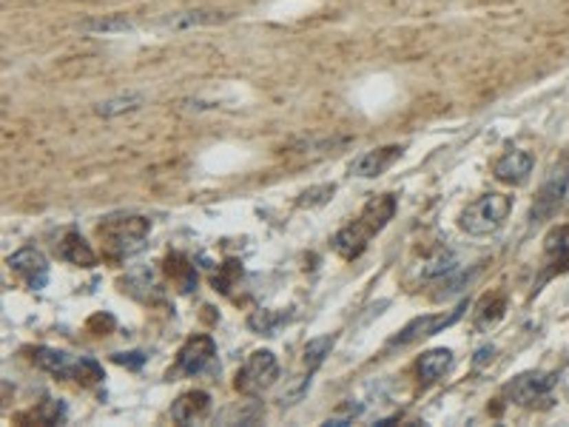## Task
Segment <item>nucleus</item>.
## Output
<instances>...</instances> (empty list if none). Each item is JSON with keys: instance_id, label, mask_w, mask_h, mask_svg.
<instances>
[{"instance_id": "f257e3e1", "label": "nucleus", "mask_w": 569, "mask_h": 427, "mask_svg": "<svg viewBox=\"0 0 569 427\" xmlns=\"http://www.w3.org/2000/svg\"><path fill=\"white\" fill-rule=\"evenodd\" d=\"M393 217H396V197L393 194L373 197L350 225H345L342 231L333 233V240H330L333 251L339 253L342 260H359L367 251L370 240L376 233H382Z\"/></svg>"}, {"instance_id": "f03ea898", "label": "nucleus", "mask_w": 569, "mask_h": 427, "mask_svg": "<svg viewBox=\"0 0 569 427\" xmlns=\"http://www.w3.org/2000/svg\"><path fill=\"white\" fill-rule=\"evenodd\" d=\"M151 233V220L145 217H109L97 225V237L103 242V253L109 260H125L137 253Z\"/></svg>"}, {"instance_id": "7ed1b4c3", "label": "nucleus", "mask_w": 569, "mask_h": 427, "mask_svg": "<svg viewBox=\"0 0 569 427\" xmlns=\"http://www.w3.org/2000/svg\"><path fill=\"white\" fill-rule=\"evenodd\" d=\"M513 211V197L507 194H484L473 200L458 217V225L470 237H490L504 222H507Z\"/></svg>"}, {"instance_id": "20e7f679", "label": "nucleus", "mask_w": 569, "mask_h": 427, "mask_svg": "<svg viewBox=\"0 0 569 427\" xmlns=\"http://www.w3.org/2000/svg\"><path fill=\"white\" fill-rule=\"evenodd\" d=\"M279 376V362L270 351H254L245 365L237 371V382L234 388L245 396H259L262 390H268Z\"/></svg>"}, {"instance_id": "39448f33", "label": "nucleus", "mask_w": 569, "mask_h": 427, "mask_svg": "<svg viewBox=\"0 0 569 427\" xmlns=\"http://www.w3.org/2000/svg\"><path fill=\"white\" fill-rule=\"evenodd\" d=\"M464 311H467V302H461V305L453 308L450 313L416 316L413 322H407V325L402 328V333L390 339V348H405V345H413V342H418V339H427V336H433V333H438V331H444V328H450L453 322H458Z\"/></svg>"}, {"instance_id": "423d86ee", "label": "nucleus", "mask_w": 569, "mask_h": 427, "mask_svg": "<svg viewBox=\"0 0 569 427\" xmlns=\"http://www.w3.org/2000/svg\"><path fill=\"white\" fill-rule=\"evenodd\" d=\"M217 356V345H214V339H211L208 333H200V336H191L185 342V345L180 348L177 353V365H174V376H197L202 373L211 362H214ZM168 373V376H171Z\"/></svg>"}, {"instance_id": "0eeeda50", "label": "nucleus", "mask_w": 569, "mask_h": 427, "mask_svg": "<svg viewBox=\"0 0 569 427\" xmlns=\"http://www.w3.org/2000/svg\"><path fill=\"white\" fill-rule=\"evenodd\" d=\"M9 268L23 280L32 291H40V288H46L49 282V262H46V256L40 253L37 248H20L9 256Z\"/></svg>"}, {"instance_id": "6e6552de", "label": "nucleus", "mask_w": 569, "mask_h": 427, "mask_svg": "<svg viewBox=\"0 0 569 427\" xmlns=\"http://www.w3.org/2000/svg\"><path fill=\"white\" fill-rule=\"evenodd\" d=\"M555 382H558V373H524L518 379H513L507 384V393L515 404H533L538 399H544L546 393H550L555 388Z\"/></svg>"}, {"instance_id": "1a4fd4ad", "label": "nucleus", "mask_w": 569, "mask_h": 427, "mask_svg": "<svg viewBox=\"0 0 569 427\" xmlns=\"http://www.w3.org/2000/svg\"><path fill=\"white\" fill-rule=\"evenodd\" d=\"M566 185H569V174H566V171H563V168H561V171H552V177L544 183V188L538 191V197H535V205H533V211H530L533 225L550 220L552 214L558 211V205H561V200H563V194H566Z\"/></svg>"}, {"instance_id": "9d476101", "label": "nucleus", "mask_w": 569, "mask_h": 427, "mask_svg": "<svg viewBox=\"0 0 569 427\" xmlns=\"http://www.w3.org/2000/svg\"><path fill=\"white\" fill-rule=\"evenodd\" d=\"M34 365L49 371L52 376L80 382L83 365H86V356H72V353L57 351V348H37L34 351Z\"/></svg>"}, {"instance_id": "9b49d317", "label": "nucleus", "mask_w": 569, "mask_h": 427, "mask_svg": "<svg viewBox=\"0 0 569 427\" xmlns=\"http://www.w3.org/2000/svg\"><path fill=\"white\" fill-rule=\"evenodd\" d=\"M533 165H535V160L530 152H507L495 163L493 174L504 185H524L533 174Z\"/></svg>"}, {"instance_id": "f8f14e48", "label": "nucleus", "mask_w": 569, "mask_h": 427, "mask_svg": "<svg viewBox=\"0 0 569 427\" xmlns=\"http://www.w3.org/2000/svg\"><path fill=\"white\" fill-rule=\"evenodd\" d=\"M402 157V145H387V148H376V152H367L362 154L350 165V171L356 177H378L385 174V171Z\"/></svg>"}, {"instance_id": "ddd939ff", "label": "nucleus", "mask_w": 569, "mask_h": 427, "mask_svg": "<svg viewBox=\"0 0 569 427\" xmlns=\"http://www.w3.org/2000/svg\"><path fill=\"white\" fill-rule=\"evenodd\" d=\"M211 410V396L205 390H188L182 393L177 402H174V408H171V419L177 424H191V421H200L205 419Z\"/></svg>"}, {"instance_id": "4468645a", "label": "nucleus", "mask_w": 569, "mask_h": 427, "mask_svg": "<svg viewBox=\"0 0 569 427\" xmlns=\"http://www.w3.org/2000/svg\"><path fill=\"white\" fill-rule=\"evenodd\" d=\"M57 251L69 265H77V268H94V262H97V253L92 251V245L83 240L77 231H69Z\"/></svg>"}, {"instance_id": "2eb2a0df", "label": "nucleus", "mask_w": 569, "mask_h": 427, "mask_svg": "<svg viewBox=\"0 0 569 427\" xmlns=\"http://www.w3.org/2000/svg\"><path fill=\"white\" fill-rule=\"evenodd\" d=\"M165 273L180 291H194L197 288V268L185 253H168Z\"/></svg>"}, {"instance_id": "dca6fc26", "label": "nucleus", "mask_w": 569, "mask_h": 427, "mask_svg": "<svg viewBox=\"0 0 569 427\" xmlns=\"http://www.w3.org/2000/svg\"><path fill=\"white\" fill-rule=\"evenodd\" d=\"M450 368H453V351H447V348L427 351L425 356L418 359V376H421V382H427V384L441 379Z\"/></svg>"}, {"instance_id": "f3484780", "label": "nucleus", "mask_w": 569, "mask_h": 427, "mask_svg": "<svg viewBox=\"0 0 569 427\" xmlns=\"http://www.w3.org/2000/svg\"><path fill=\"white\" fill-rule=\"evenodd\" d=\"M504 311H507V296H504V293L484 296L478 302V308H475V319H473L475 331H490L498 319L504 316Z\"/></svg>"}, {"instance_id": "a211bd4d", "label": "nucleus", "mask_w": 569, "mask_h": 427, "mask_svg": "<svg viewBox=\"0 0 569 427\" xmlns=\"http://www.w3.org/2000/svg\"><path fill=\"white\" fill-rule=\"evenodd\" d=\"M145 103V97L140 92H129V94H120V97H111V100H105L97 105V114L100 117H117V114H125V112H134L140 109V105Z\"/></svg>"}, {"instance_id": "6ab92c4d", "label": "nucleus", "mask_w": 569, "mask_h": 427, "mask_svg": "<svg viewBox=\"0 0 569 427\" xmlns=\"http://www.w3.org/2000/svg\"><path fill=\"white\" fill-rule=\"evenodd\" d=\"M546 256L558 265H566L569 262V225H561L555 228L550 237H546Z\"/></svg>"}, {"instance_id": "aec40b11", "label": "nucleus", "mask_w": 569, "mask_h": 427, "mask_svg": "<svg viewBox=\"0 0 569 427\" xmlns=\"http://www.w3.org/2000/svg\"><path fill=\"white\" fill-rule=\"evenodd\" d=\"M336 345V336H316L305 345V362H308V373H313L316 368L325 362V356L330 353V348Z\"/></svg>"}, {"instance_id": "412c9836", "label": "nucleus", "mask_w": 569, "mask_h": 427, "mask_svg": "<svg viewBox=\"0 0 569 427\" xmlns=\"http://www.w3.org/2000/svg\"><path fill=\"white\" fill-rule=\"evenodd\" d=\"M83 32H94V34H114V32H129L131 20H125L122 14H109V17H97V20H86L80 26Z\"/></svg>"}, {"instance_id": "4be33fe9", "label": "nucleus", "mask_w": 569, "mask_h": 427, "mask_svg": "<svg viewBox=\"0 0 569 427\" xmlns=\"http://www.w3.org/2000/svg\"><path fill=\"white\" fill-rule=\"evenodd\" d=\"M285 313H273V311H254L248 316V328L254 333H273L282 322H285Z\"/></svg>"}, {"instance_id": "5701e85b", "label": "nucleus", "mask_w": 569, "mask_h": 427, "mask_svg": "<svg viewBox=\"0 0 569 427\" xmlns=\"http://www.w3.org/2000/svg\"><path fill=\"white\" fill-rule=\"evenodd\" d=\"M225 17L228 14H217V12H188L182 17H174L171 26L185 29V26H200V23H219V20H225Z\"/></svg>"}, {"instance_id": "b1692460", "label": "nucleus", "mask_w": 569, "mask_h": 427, "mask_svg": "<svg viewBox=\"0 0 569 427\" xmlns=\"http://www.w3.org/2000/svg\"><path fill=\"white\" fill-rule=\"evenodd\" d=\"M455 268V256L447 251H441L438 256H433V260L427 262V268L421 271V276H425V280H433V276H444V273H450Z\"/></svg>"}, {"instance_id": "393cba45", "label": "nucleus", "mask_w": 569, "mask_h": 427, "mask_svg": "<svg viewBox=\"0 0 569 427\" xmlns=\"http://www.w3.org/2000/svg\"><path fill=\"white\" fill-rule=\"evenodd\" d=\"M239 273H242L239 262H225V265L217 271V276H214V288H219L222 293H228L230 288H234V282L239 280Z\"/></svg>"}, {"instance_id": "a878e982", "label": "nucleus", "mask_w": 569, "mask_h": 427, "mask_svg": "<svg viewBox=\"0 0 569 427\" xmlns=\"http://www.w3.org/2000/svg\"><path fill=\"white\" fill-rule=\"evenodd\" d=\"M34 416V421H43V424H54L60 416H63V404L60 402H49V404H43L37 413H32Z\"/></svg>"}, {"instance_id": "bb28decb", "label": "nucleus", "mask_w": 569, "mask_h": 427, "mask_svg": "<svg viewBox=\"0 0 569 427\" xmlns=\"http://www.w3.org/2000/svg\"><path fill=\"white\" fill-rule=\"evenodd\" d=\"M333 185H322V188H310V191H305V200H302V205H319V202H328V194H333Z\"/></svg>"}, {"instance_id": "cd10ccee", "label": "nucleus", "mask_w": 569, "mask_h": 427, "mask_svg": "<svg viewBox=\"0 0 569 427\" xmlns=\"http://www.w3.org/2000/svg\"><path fill=\"white\" fill-rule=\"evenodd\" d=\"M114 362L117 365H125V368H131V371H140L145 365V356L142 353H114Z\"/></svg>"}, {"instance_id": "c85d7f7f", "label": "nucleus", "mask_w": 569, "mask_h": 427, "mask_svg": "<svg viewBox=\"0 0 569 427\" xmlns=\"http://www.w3.org/2000/svg\"><path fill=\"white\" fill-rule=\"evenodd\" d=\"M493 353H495V348H493V345H484V348L475 353V365L481 368V365H487V362H493Z\"/></svg>"}]
</instances>
